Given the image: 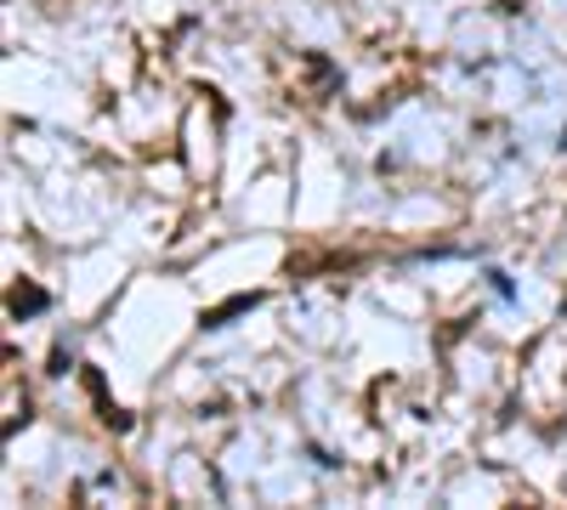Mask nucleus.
<instances>
[{
	"mask_svg": "<svg viewBox=\"0 0 567 510\" xmlns=\"http://www.w3.org/2000/svg\"><path fill=\"white\" fill-rule=\"evenodd\" d=\"M7 306H12L18 318H23V312H40V306H45V295H40V290H29V284H12V295H7Z\"/></svg>",
	"mask_w": 567,
	"mask_h": 510,
	"instance_id": "f257e3e1",
	"label": "nucleus"
}]
</instances>
